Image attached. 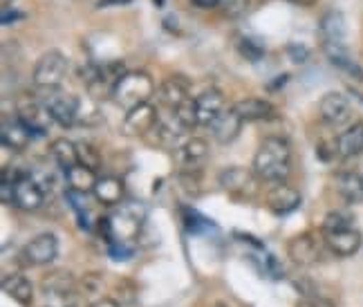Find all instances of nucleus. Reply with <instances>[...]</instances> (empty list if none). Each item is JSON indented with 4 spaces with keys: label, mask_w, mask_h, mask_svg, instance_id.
Segmentation results:
<instances>
[{
    "label": "nucleus",
    "mask_w": 363,
    "mask_h": 307,
    "mask_svg": "<svg viewBox=\"0 0 363 307\" xmlns=\"http://www.w3.org/2000/svg\"><path fill=\"white\" fill-rule=\"evenodd\" d=\"M146 220V208L139 202H121L115 213L99 220V231L108 245H125L133 247V240L142 231Z\"/></svg>",
    "instance_id": "1"
},
{
    "label": "nucleus",
    "mask_w": 363,
    "mask_h": 307,
    "mask_svg": "<svg viewBox=\"0 0 363 307\" xmlns=\"http://www.w3.org/2000/svg\"><path fill=\"white\" fill-rule=\"evenodd\" d=\"M291 169V146L285 137H267L254 157V173L260 182L281 184Z\"/></svg>",
    "instance_id": "2"
},
{
    "label": "nucleus",
    "mask_w": 363,
    "mask_h": 307,
    "mask_svg": "<svg viewBox=\"0 0 363 307\" xmlns=\"http://www.w3.org/2000/svg\"><path fill=\"white\" fill-rule=\"evenodd\" d=\"M155 94V81L144 69H128L119 77L113 88V101L123 108L125 113L142 104H148L150 96Z\"/></svg>",
    "instance_id": "3"
},
{
    "label": "nucleus",
    "mask_w": 363,
    "mask_h": 307,
    "mask_svg": "<svg viewBox=\"0 0 363 307\" xmlns=\"http://www.w3.org/2000/svg\"><path fill=\"white\" fill-rule=\"evenodd\" d=\"M38 99L45 106L52 121L59 123L61 128H72V125L79 121V113H81L79 96H74L72 92H65L61 86L59 88H38Z\"/></svg>",
    "instance_id": "4"
},
{
    "label": "nucleus",
    "mask_w": 363,
    "mask_h": 307,
    "mask_svg": "<svg viewBox=\"0 0 363 307\" xmlns=\"http://www.w3.org/2000/svg\"><path fill=\"white\" fill-rule=\"evenodd\" d=\"M328 249L323 233H314V231H305L294 235L287 242V254L291 262L298 264V267H312V264L323 260V251Z\"/></svg>",
    "instance_id": "5"
},
{
    "label": "nucleus",
    "mask_w": 363,
    "mask_h": 307,
    "mask_svg": "<svg viewBox=\"0 0 363 307\" xmlns=\"http://www.w3.org/2000/svg\"><path fill=\"white\" fill-rule=\"evenodd\" d=\"M67 74V59L61 50H48L34 65L32 81L36 88H59Z\"/></svg>",
    "instance_id": "6"
},
{
    "label": "nucleus",
    "mask_w": 363,
    "mask_h": 307,
    "mask_svg": "<svg viewBox=\"0 0 363 307\" xmlns=\"http://www.w3.org/2000/svg\"><path fill=\"white\" fill-rule=\"evenodd\" d=\"M45 202V189L32 173H16L13 179V206L21 211H36Z\"/></svg>",
    "instance_id": "7"
},
{
    "label": "nucleus",
    "mask_w": 363,
    "mask_h": 307,
    "mask_svg": "<svg viewBox=\"0 0 363 307\" xmlns=\"http://www.w3.org/2000/svg\"><path fill=\"white\" fill-rule=\"evenodd\" d=\"M157 125H160V110H157V106H152L148 101V104H142L125 113L123 123H121V133L128 137H144L150 130H155Z\"/></svg>",
    "instance_id": "8"
},
{
    "label": "nucleus",
    "mask_w": 363,
    "mask_h": 307,
    "mask_svg": "<svg viewBox=\"0 0 363 307\" xmlns=\"http://www.w3.org/2000/svg\"><path fill=\"white\" fill-rule=\"evenodd\" d=\"M218 179L222 191H227L235 200H242V198H251L256 193L258 175L251 173L249 169H242V166H231V169L222 171Z\"/></svg>",
    "instance_id": "9"
},
{
    "label": "nucleus",
    "mask_w": 363,
    "mask_h": 307,
    "mask_svg": "<svg viewBox=\"0 0 363 307\" xmlns=\"http://www.w3.org/2000/svg\"><path fill=\"white\" fill-rule=\"evenodd\" d=\"M325 238L328 251H332L334 256L339 258H350L363 245V235L357 229V225L352 227H343V229H332V231H320Z\"/></svg>",
    "instance_id": "10"
},
{
    "label": "nucleus",
    "mask_w": 363,
    "mask_h": 307,
    "mask_svg": "<svg viewBox=\"0 0 363 307\" xmlns=\"http://www.w3.org/2000/svg\"><path fill=\"white\" fill-rule=\"evenodd\" d=\"M318 115L328 125H343L352 117V104L341 92H328L318 101Z\"/></svg>",
    "instance_id": "11"
},
{
    "label": "nucleus",
    "mask_w": 363,
    "mask_h": 307,
    "mask_svg": "<svg viewBox=\"0 0 363 307\" xmlns=\"http://www.w3.org/2000/svg\"><path fill=\"white\" fill-rule=\"evenodd\" d=\"M57 254H59V240H57V235L48 231L38 233L36 238H32L23 249L25 262L34 264V267H45V264H50L57 258Z\"/></svg>",
    "instance_id": "12"
},
{
    "label": "nucleus",
    "mask_w": 363,
    "mask_h": 307,
    "mask_svg": "<svg viewBox=\"0 0 363 307\" xmlns=\"http://www.w3.org/2000/svg\"><path fill=\"white\" fill-rule=\"evenodd\" d=\"M16 117L27 125V128L32 130L34 137H40L48 133V125L52 121L50 113L45 110V106L40 104L38 96H34V99H25L18 101V108H16Z\"/></svg>",
    "instance_id": "13"
},
{
    "label": "nucleus",
    "mask_w": 363,
    "mask_h": 307,
    "mask_svg": "<svg viewBox=\"0 0 363 307\" xmlns=\"http://www.w3.org/2000/svg\"><path fill=\"white\" fill-rule=\"evenodd\" d=\"M195 110H198V125L211 128V123L225 113V94L216 88H208L195 96Z\"/></svg>",
    "instance_id": "14"
},
{
    "label": "nucleus",
    "mask_w": 363,
    "mask_h": 307,
    "mask_svg": "<svg viewBox=\"0 0 363 307\" xmlns=\"http://www.w3.org/2000/svg\"><path fill=\"white\" fill-rule=\"evenodd\" d=\"M157 99H160V106L171 113V110L179 108L186 99H191V81L186 77H182V74L169 77L160 86Z\"/></svg>",
    "instance_id": "15"
},
{
    "label": "nucleus",
    "mask_w": 363,
    "mask_h": 307,
    "mask_svg": "<svg viewBox=\"0 0 363 307\" xmlns=\"http://www.w3.org/2000/svg\"><path fill=\"white\" fill-rule=\"evenodd\" d=\"M264 202H267V208L274 216L283 218V216L294 213L303 200H301V193L296 189H291L285 182H281V184H274V189H269L267 200Z\"/></svg>",
    "instance_id": "16"
},
{
    "label": "nucleus",
    "mask_w": 363,
    "mask_h": 307,
    "mask_svg": "<svg viewBox=\"0 0 363 307\" xmlns=\"http://www.w3.org/2000/svg\"><path fill=\"white\" fill-rule=\"evenodd\" d=\"M32 130L27 128V125L18 119H3V125H0V142H3L5 148H11V150H25L32 142Z\"/></svg>",
    "instance_id": "17"
},
{
    "label": "nucleus",
    "mask_w": 363,
    "mask_h": 307,
    "mask_svg": "<svg viewBox=\"0 0 363 307\" xmlns=\"http://www.w3.org/2000/svg\"><path fill=\"white\" fill-rule=\"evenodd\" d=\"M334 189L347 204H363V173L341 171L334 177Z\"/></svg>",
    "instance_id": "18"
},
{
    "label": "nucleus",
    "mask_w": 363,
    "mask_h": 307,
    "mask_svg": "<svg viewBox=\"0 0 363 307\" xmlns=\"http://www.w3.org/2000/svg\"><path fill=\"white\" fill-rule=\"evenodd\" d=\"M318 34H320V45L325 43H345L347 36V27H345V18L343 13L337 9H330L323 13L318 25Z\"/></svg>",
    "instance_id": "19"
},
{
    "label": "nucleus",
    "mask_w": 363,
    "mask_h": 307,
    "mask_svg": "<svg viewBox=\"0 0 363 307\" xmlns=\"http://www.w3.org/2000/svg\"><path fill=\"white\" fill-rule=\"evenodd\" d=\"M208 157V144L202 137H191L177 148V160L184 166V171H198Z\"/></svg>",
    "instance_id": "20"
},
{
    "label": "nucleus",
    "mask_w": 363,
    "mask_h": 307,
    "mask_svg": "<svg viewBox=\"0 0 363 307\" xmlns=\"http://www.w3.org/2000/svg\"><path fill=\"white\" fill-rule=\"evenodd\" d=\"M325 52V57L332 65H337L339 69H343V72L347 74H352L357 77L359 81H363V67L352 59V54L350 50H347L345 43H325V45H320Z\"/></svg>",
    "instance_id": "21"
},
{
    "label": "nucleus",
    "mask_w": 363,
    "mask_h": 307,
    "mask_svg": "<svg viewBox=\"0 0 363 307\" xmlns=\"http://www.w3.org/2000/svg\"><path fill=\"white\" fill-rule=\"evenodd\" d=\"M337 150L341 160H352L363 152V121H357L337 137Z\"/></svg>",
    "instance_id": "22"
},
{
    "label": "nucleus",
    "mask_w": 363,
    "mask_h": 307,
    "mask_svg": "<svg viewBox=\"0 0 363 307\" xmlns=\"http://www.w3.org/2000/svg\"><path fill=\"white\" fill-rule=\"evenodd\" d=\"M235 115H238L245 123L249 121H264L274 117V106L269 101L260 99V96H247V99H240L233 106Z\"/></svg>",
    "instance_id": "23"
},
{
    "label": "nucleus",
    "mask_w": 363,
    "mask_h": 307,
    "mask_svg": "<svg viewBox=\"0 0 363 307\" xmlns=\"http://www.w3.org/2000/svg\"><path fill=\"white\" fill-rule=\"evenodd\" d=\"M242 119L235 115V110L233 108H229V110H225L213 123H211V130L213 133V137L218 139L220 144H231L235 137L240 135V128H242Z\"/></svg>",
    "instance_id": "24"
},
{
    "label": "nucleus",
    "mask_w": 363,
    "mask_h": 307,
    "mask_svg": "<svg viewBox=\"0 0 363 307\" xmlns=\"http://www.w3.org/2000/svg\"><path fill=\"white\" fill-rule=\"evenodd\" d=\"M92 195H94V200L104 206H119L123 202L125 189L119 177H99Z\"/></svg>",
    "instance_id": "25"
},
{
    "label": "nucleus",
    "mask_w": 363,
    "mask_h": 307,
    "mask_svg": "<svg viewBox=\"0 0 363 307\" xmlns=\"http://www.w3.org/2000/svg\"><path fill=\"white\" fill-rule=\"evenodd\" d=\"M3 291L7 296H11L16 303L30 307L34 301V285L27 276L23 274H11L3 278Z\"/></svg>",
    "instance_id": "26"
},
{
    "label": "nucleus",
    "mask_w": 363,
    "mask_h": 307,
    "mask_svg": "<svg viewBox=\"0 0 363 307\" xmlns=\"http://www.w3.org/2000/svg\"><path fill=\"white\" fill-rule=\"evenodd\" d=\"M77 289V281L74 276L65 272V269H57V272H50L43 278V291L50 296H69L72 291Z\"/></svg>",
    "instance_id": "27"
},
{
    "label": "nucleus",
    "mask_w": 363,
    "mask_h": 307,
    "mask_svg": "<svg viewBox=\"0 0 363 307\" xmlns=\"http://www.w3.org/2000/svg\"><path fill=\"white\" fill-rule=\"evenodd\" d=\"M65 179H67V189L72 191H81V193H92L94 186H96V171L88 169V166L83 164H77L72 169H67L65 173Z\"/></svg>",
    "instance_id": "28"
},
{
    "label": "nucleus",
    "mask_w": 363,
    "mask_h": 307,
    "mask_svg": "<svg viewBox=\"0 0 363 307\" xmlns=\"http://www.w3.org/2000/svg\"><path fill=\"white\" fill-rule=\"evenodd\" d=\"M52 157L59 164V169L65 173L67 169L79 164V152H77V142H69V139H57L52 144Z\"/></svg>",
    "instance_id": "29"
},
{
    "label": "nucleus",
    "mask_w": 363,
    "mask_h": 307,
    "mask_svg": "<svg viewBox=\"0 0 363 307\" xmlns=\"http://www.w3.org/2000/svg\"><path fill=\"white\" fill-rule=\"evenodd\" d=\"M182 213H184V227H186L189 235H200L204 229L213 227L206 218H202L198 211H193V208H189V206L182 208Z\"/></svg>",
    "instance_id": "30"
},
{
    "label": "nucleus",
    "mask_w": 363,
    "mask_h": 307,
    "mask_svg": "<svg viewBox=\"0 0 363 307\" xmlns=\"http://www.w3.org/2000/svg\"><path fill=\"white\" fill-rule=\"evenodd\" d=\"M77 152H79V164L88 166V169H92V171H96L101 166V155L92 144L77 142Z\"/></svg>",
    "instance_id": "31"
},
{
    "label": "nucleus",
    "mask_w": 363,
    "mask_h": 307,
    "mask_svg": "<svg viewBox=\"0 0 363 307\" xmlns=\"http://www.w3.org/2000/svg\"><path fill=\"white\" fill-rule=\"evenodd\" d=\"M238 52L247 61H260L264 57V48L258 43L254 36H242L238 40Z\"/></svg>",
    "instance_id": "32"
},
{
    "label": "nucleus",
    "mask_w": 363,
    "mask_h": 307,
    "mask_svg": "<svg viewBox=\"0 0 363 307\" xmlns=\"http://www.w3.org/2000/svg\"><path fill=\"white\" fill-rule=\"evenodd\" d=\"M354 225V216L347 211H330L323 220V227L320 231H332V229H343V227H352Z\"/></svg>",
    "instance_id": "33"
},
{
    "label": "nucleus",
    "mask_w": 363,
    "mask_h": 307,
    "mask_svg": "<svg viewBox=\"0 0 363 307\" xmlns=\"http://www.w3.org/2000/svg\"><path fill=\"white\" fill-rule=\"evenodd\" d=\"M260 269L264 276H269V278H283V264L278 262L272 254H267V251H262V264H260Z\"/></svg>",
    "instance_id": "34"
},
{
    "label": "nucleus",
    "mask_w": 363,
    "mask_h": 307,
    "mask_svg": "<svg viewBox=\"0 0 363 307\" xmlns=\"http://www.w3.org/2000/svg\"><path fill=\"white\" fill-rule=\"evenodd\" d=\"M179 184L186 189L189 195H198V193H200L198 171H182V173H179Z\"/></svg>",
    "instance_id": "35"
},
{
    "label": "nucleus",
    "mask_w": 363,
    "mask_h": 307,
    "mask_svg": "<svg viewBox=\"0 0 363 307\" xmlns=\"http://www.w3.org/2000/svg\"><path fill=\"white\" fill-rule=\"evenodd\" d=\"M13 179H16V173H3V179H0V200H3V204L13 202Z\"/></svg>",
    "instance_id": "36"
},
{
    "label": "nucleus",
    "mask_w": 363,
    "mask_h": 307,
    "mask_svg": "<svg viewBox=\"0 0 363 307\" xmlns=\"http://www.w3.org/2000/svg\"><path fill=\"white\" fill-rule=\"evenodd\" d=\"M287 54H289V59L294 63H305L307 59H310V48L303 45V43H289Z\"/></svg>",
    "instance_id": "37"
},
{
    "label": "nucleus",
    "mask_w": 363,
    "mask_h": 307,
    "mask_svg": "<svg viewBox=\"0 0 363 307\" xmlns=\"http://www.w3.org/2000/svg\"><path fill=\"white\" fill-rule=\"evenodd\" d=\"M296 307H337L330 298H323V296H318V294H312V296H303L298 301Z\"/></svg>",
    "instance_id": "38"
},
{
    "label": "nucleus",
    "mask_w": 363,
    "mask_h": 307,
    "mask_svg": "<svg viewBox=\"0 0 363 307\" xmlns=\"http://www.w3.org/2000/svg\"><path fill=\"white\" fill-rule=\"evenodd\" d=\"M99 287H104V285H101V278H96V276L83 278V283H81V291H86L88 296L96 294V291H99Z\"/></svg>",
    "instance_id": "39"
},
{
    "label": "nucleus",
    "mask_w": 363,
    "mask_h": 307,
    "mask_svg": "<svg viewBox=\"0 0 363 307\" xmlns=\"http://www.w3.org/2000/svg\"><path fill=\"white\" fill-rule=\"evenodd\" d=\"M220 3H222V0H191V5L198 7V9H213Z\"/></svg>",
    "instance_id": "40"
},
{
    "label": "nucleus",
    "mask_w": 363,
    "mask_h": 307,
    "mask_svg": "<svg viewBox=\"0 0 363 307\" xmlns=\"http://www.w3.org/2000/svg\"><path fill=\"white\" fill-rule=\"evenodd\" d=\"M21 16H23L21 11H13V9L9 11V9L5 7V9H3V25H9V23H13V21H18Z\"/></svg>",
    "instance_id": "41"
},
{
    "label": "nucleus",
    "mask_w": 363,
    "mask_h": 307,
    "mask_svg": "<svg viewBox=\"0 0 363 307\" xmlns=\"http://www.w3.org/2000/svg\"><path fill=\"white\" fill-rule=\"evenodd\" d=\"M92 307H121V305L117 301H113V298H96L92 303Z\"/></svg>",
    "instance_id": "42"
},
{
    "label": "nucleus",
    "mask_w": 363,
    "mask_h": 307,
    "mask_svg": "<svg viewBox=\"0 0 363 307\" xmlns=\"http://www.w3.org/2000/svg\"><path fill=\"white\" fill-rule=\"evenodd\" d=\"M130 0H99L96 7H117V5H128Z\"/></svg>",
    "instance_id": "43"
},
{
    "label": "nucleus",
    "mask_w": 363,
    "mask_h": 307,
    "mask_svg": "<svg viewBox=\"0 0 363 307\" xmlns=\"http://www.w3.org/2000/svg\"><path fill=\"white\" fill-rule=\"evenodd\" d=\"M287 3H291V5H301V7H310V5L316 3V0H287Z\"/></svg>",
    "instance_id": "44"
},
{
    "label": "nucleus",
    "mask_w": 363,
    "mask_h": 307,
    "mask_svg": "<svg viewBox=\"0 0 363 307\" xmlns=\"http://www.w3.org/2000/svg\"><path fill=\"white\" fill-rule=\"evenodd\" d=\"M152 5H155V7H164L166 0H152Z\"/></svg>",
    "instance_id": "45"
},
{
    "label": "nucleus",
    "mask_w": 363,
    "mask_h": 307,
    "mask_svg": "<svg viewBox=\"0 0 363 307\" xmlns=\"http://www.w3.org/2000/svg\"><path fill=\"white\" fill-rule=\"evenodd\" d=\"M3 5H5V7H7V5H9V0H3Z\"/></svg>",
    "instance_id": "46"
}]
</instances>
